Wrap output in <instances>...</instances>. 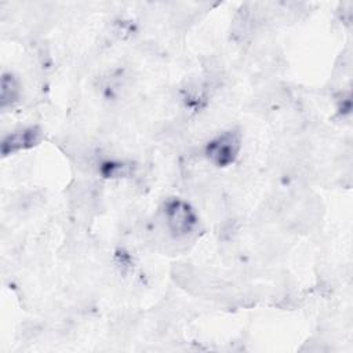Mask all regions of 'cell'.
<instances>
[{
    "label": "cell",
    "mask_w": 353,
    "mask_h": 353,
    "mask_svg": "<svg viewBox=\"0 0 353 353\" xmlns=\"http://www.w3.org/2000/svg\"><path fill=\"white\" fill-rule=\"evenodd\" d=\"M19 97L18 80L11 73H3L0 88V105L1 109L12 106Z\"/></svg>",
    "instance_id": "4"
},
{
    "label": "cell",
    "mask_w": 353,
    "mask_h": 353,
    "mask_svg": "<svg viewBox=\"0 0 353 353\" xmlns=\"http://www.w3.org/2000/svg\"><path fill=\"white\" fill-rule=\"evenodd\" d=\"M240 150L241 134L237 130H228L207 142L204 156L212 165L225 168L237 160Z\"/></svg>",
    "instance_id": "1"
},
{
    "label": "cell",
    "mask_w": 353,
    "mask_h": 353,
    "mask_svg": "<svg viewBox=\"0 0 353 353\" xmlns=\"http://www.w3.org/2000/svg\"><path fill=\"white\" fill-rule=\"evenodd\" d=\"M164 219L167 229L174 237H186L197 226L194 210L183 200L172 199L164 204Z\"/></svg>",
    "instance_id": "2"
},
{
    "label": "cell",
    "mask_w": 353,
    "mask_h": 353,
    "mask_svg": "<svg viewBox=\"0 0 353 353\" xmlns=\"http://www.w3.org/2000/svg\"><path fill=\"white\" fill-rule=\"evenodd\" d=\"M41 141V130L39 127H26L8 134L1 142V154L8 156L21 150H28Z\"/></svg>",
    "instance_id": "3"
}]
</instances>
